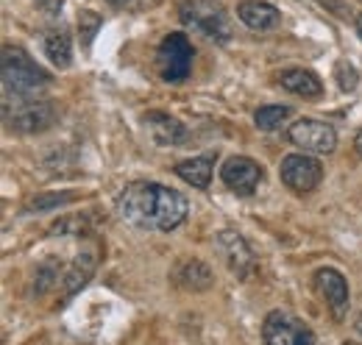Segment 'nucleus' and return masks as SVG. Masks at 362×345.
Wrapping results in <instances>:
<instances>
[{
	"label": "nucleus",
	"instance_id": "25",
	"mask_svg": "<svg viewBox=\"0 0 362 345\" xmlns=\"http://www.w3.org/2000/svg\"><path fill=\"white\" fill-rule=\"evenodd\" d=\"M357 34H360V40H362V11L357 14Z\"/></svg>",
	"mask_w": 362,
	"mask_h": 345
},
{
	"label": "nucleus",
	"instance_id": "3",
	"mask_svg": "<svg viewBox=\"0 0 362 345\" xmlns=\"http://www.w3.org/2000/svg\"><path fill=\"white\" fill-rule=\"evenodd\" d=\"M0 73H3V92L34 95L37 89L50 84V73L42 70L23 47H11V45L3 47Z\"/></svg>",
	"mask_w": 362,
	"mask_h": 345
},
{
	"label": "nucleus",
	"instance_id": "13",
	"mask_svg": "<svg viewBox=\"0 0 362 345\" xmlns=\"http://www.w3.org/2000/svg\"><path fill=\"white\" fill-rule=\"evenodd\" d=\"M237 17L251 28V31H271L279 25L281 14L268 0H240L237 3Z\"/></svg>",
	"mask_w": 362,
	"mask_h": 345
},
{
	"label": "nucleus",
	"instance_id": "10",
	"mask_svg": "<svg viewBox=\"0 0 362 345\" xmlns=\"http://www.w3.org/2000/svg\"><path fill=\"white\" fill-rule=\"evenodd\" d=\"M221 178H223V184L231 192L251 195L262 181V168H259V162H254L248 156H231L221 168Z\"/></svg>",
	"mask_w": 362,
	"mask_h": 345
},
{
	"label": "nucleus",
	"instance_id": "6",
	"mask_svg": "<svg viewBox=\"0 0 362 345\" xmlns=\"http://www.w3.org/2000/svg\"><path fill=\"white\" fill-rule=\"evenodd\" d=\"M262 337H265V345H315V334L304 320L279 309L265 317Z\"/></svg>",
	"mask_w": 362,
	"mask_h": 345
},
{
	"label": "nucleus",
	"instance_id": "16",
	"mask_svg": "<svg viewBox=\"0 0 362 345\" xmlns=\"http://www.w3.org/2000/svg\"><path fill=\"white\" fill-rule=\"evenodd\" d=\"M212 165H215V156H192L176 165V175L192 184L195 189H206L212 181Z\"/></svg>",
	"mask_w": 362,
	"mask_h": 345
},
{
	"label": "nucleus",
	"instance_id": "4",
	"mask_svg": "<svg viewBox=\"0 0 362 345\" xmlns=\"http://www.w3.org/2000/svg\"><path fill=\"white\" fill-rule=\"evenodd\" d=\"M179 17L184 25L204 34L206 40H215V42L231 40V20L221 0H181Z\"/></svg>",
	"mask_w": 362,
	"mask_h": 345
},
{
	"label": "nucleus",
	"instance_id": "23",
	"mask_svg": "<svg viewBox=\"0 0 362 345\" xmlns=\"http://www.w3.org/2000/svg\"><path fill=\"white\" fill-rule=\"evenodd\" d=\"M56 279H59V264H56V262L40 264V270H37V284H34L37 296H45L47 290L56 284Z\"/></svg>",
	"mask_w": 362,
	"mask_h": 345
},
{
	"label": "nucleus",
	"instance_id": "2",
	"mask_svg": "<svg viewBox=\"0 0 362 345\" xmlns=\"http://www.w3.org/2000/svg\"><path fill=\"white\" fill-rule=\"evenodd\" d=\"M3 120L17 134H40L56 123V106L45 98L3 92Z\"/></svg>",
	"mask_w": 362,
	"mask_h": 345
},
{
	"label": "nucleus",
	"instance_id": "18",
	"mask_svg": "<svg viewBox=\"0 0 362 345\" xmlns=\"http://www.w3.org/2000/svg\"><path fill=\"white\" fill-rule=\"evenodd\" d=\"M95 270V257L92 254H78V259L73 262V267L67 270V293H76L78 287L87 284V279Z\"/></svg>",
	"mask_w": 362,
	"mask_h": 345
},
{
	"label": "nucleus",
	"instance_id": "20",
	"mask_svg": "<svg viewBox=\"0 0 362 345\" xmlns=\"http://www.w3.org/2000/svg\"><path fill=\"white\" fill-rule=\"evenodd\" d=\"M73 198H76L73 192H50V195H37V198H31V201H28L25 212H47V209H56V206H62V204H70Z\"/></svg>",
	"mask_w": 362,
	"mask_h": 345
},
{
	"label": "nucleus",
	"instance_id": "9",
	"mask_svg": "<svg viewBox=\"0 0 362 345\" xmlns=\"http://www.w3.org/2000/svg\"><path fill=\"white\" fill-rule=\"evenodd\" d=\"M218 251L221 257L226 259L228 270L237 276V279H251L257 273V259L251 254L248 242L237 234V231H221L218 234Z\"/></svg>",
	"mask_w": 362,
	"mask_h": 345
},
{
	"label": "nucleus",
	"instance_id": "8",
	"mask_svg": "<svg viewBox=\"0 0 362 345\" xmlns=\"http://www.w3.org/2000/svg\"><path fill=\"white\" fill-rule=\"evenodd\" d=\"M279 175L284 181V187H290L293 192H313L323 178V168L310 153H290L281 159Z\"/></svg>",
	"mask_w": 362,
	"mask_h": 345
},
{
	"label": "nucleus",
	"instance_id": "21",
	"mask_svg": "<svg viewBox=\"0 0 362 345\" xmlns=\"http://www.w3.org/2000/svg\"><path fill=\"white\" fill-rule=\"evenodd\" d=\"M100 14L98 11H92V8H87V11H81L78 14V37H81V47H90L92 40H95V34H98V28H100Z\"/></svg>",
	"mask_w": 362,
	"mask_h": 345
},
{
	"label": "nucleus",
	"instance_id": "19",
	"mask_svg": "<svg viewBox=\"0 0 362 345\" xmlns=\"http://www.w3.org/2000/svg\"><path fill=\"white\" fill-rule=\"evenodd\" d=\"M287 117H290V106H262V109H257L254 123L262 131H276Z\"/></svg>",
	"mask_w": 362,
	"mask_h": 345
},
{
	"label": "nucleus",
	"instance_id": "12",
	"mask_svg": "<svg viewBox=\"0 0 362 345\" xmlns=\"http://www.w3.org/2000/svg\"><path fill=\"white\" fill-rule=\"evenodd\" d=\"M148 136L153 139V145L159 148H181L187 142V129L176 117H170L168 112H148L142 117Z\"/></svg>",
	"mask_w": 362,
	"mask_h": 345
},
{
	"label": "nucleus",
	"instance_id": "1",
	"mask_svg": "<svg viewBox=\"0 0 362 345\" xmlns=\"http://www.w3.org/2000/svg\"><path fill=\"white\" fill-rule=\"evenodd\" d=\"M187 198L156 181L129 184L117 198V215L139 231H173L187 220Z\"/></svg>",
	"mask_w": 362,
	"mask_h": 345
},
{
	"label": "nucleus",
	"instance_id": "11",
	"mask_svg": "<svg viewBox=\"0 0 362 345\" xmlns=\"http://www.w3.org/2000/svg\"><path fill=\"white\" fill-rule=\"evenodd\" d=\"M315 284L320 296L329 303V309H332V317L343 320L346 312H349V281H346V276L334 267H320L315 273Z\"/></svg>",
	"mask_w": 362,
	"mask_h": 345
},
{
	"label": "nucleus",
	"instance_id": "14",
	"mask_svg": "<svg viewBox=\"0 0 362 345\" xmlns=\"http://www.w3.org/2000/svg\"><path fill=\"white\" fill-rule=\"evenodd\" d=\"M279 84L284 86L287 92L293 95H301V98H320L323 95V84L315 73L304 70V67H290L279 76Z\"/></svg>",
	"mask_w": 362,
	"mask_h": 345
},
{
	"label": "nucleus",
	"instance_id": "24",
	"mask_svg": "<svg viewBox=\"0 0 362 345\" xmlns=\"http://www.w3.org/2000/svg\"><path fill=\"white\" fill-rule=\"evenodd\" d=\"M354 148H357V153L362 156V131L357 134V136H354Z\"/></svg>",
	"mask_w": 362,
	"mask_h": 345
},
{
	"label": "nucleus",
	"instance_id": "15",
	"mask_svg": "<svg viewBox=\"0 0 362 345\" xmlns=\"http://www.w3.org/2000/svg\"><path fill=\"white\" fill-rule=\"evenodd\" d=\"M176 281H179L184 290L201 293V290H209L212 287V270L201 259H187V262H181L179 270H176Z\"/></svg>",
	"mask_w": 362,
	"mask_h": 345
},
{
	"label": "nucleus",
	"instance_id": "26",
	"mask_svg": "<svg viewBox=\"0 0 362 345\" xmlns=\"http://www.w3.org/2000/svg\"><path fill=\"white\" fill-rule=\"evenodd\" d=\"M106 3H109V6H126L129 0H106Z\"/></svg>",
	"mask_w": 362,
	"mask_h": 345
},
{
	"label": "nucleus",
	"instance_id": "22",
	"mask_svg": "<svg viewBox=\"0 0 362 345\" xmlns=\"http://www.w3.org/2000/svg\"><path fill=\"white\" fill-rule=\"evenodd\" d=\"M334 78H337V86H340L343 92H354L357 84H360V73H357V67L349 64V62H337V64H334Z\"/></svg>",
	"mask_w": 362,
	"mask_h": 345
},
{
	"label": "nucleus",
	"instance_id": "17",
	"mask_svg": "<svg viewBox=\"0 0 362 345\" xmlns=\"http://www.w3.org/2000/svg\"><path fill=\"white\" fill-rule=\"evenodd\" d=\"M42 47H45V56L59 67H70L73 62V45H70V34L64 28H50L45 37H42Z\"/></svg>",
	"mask_w": 362,
	"mask_h": 345
},
{
	"label": "nucleus",
	"instance_id": "7",
	"mask_svg": "<svg viewBox=\"0 0 362 345\" xmlns=\"http://www.w3.org/2000/svg\"><path fill=\"white\" fill-rule=\"evenodd\" d=\"M287 136L304 153H332L337 148V131L332 129L329 123H320V120H313V117L296 120L287 131Z\"/></svg>",
	"mask_w": 362,
	"mask_h": 345
},
{
	"label": "nucleus",
	"instance_id": "27",
	"mask_svg": "<svg viewBox=\"0 0 362 345\" xmlns=\"http://www.w3.org/2000/svg\"><path fill=\"white\" fill-rule=\"evenodd\" d=\"M343 345H357V343H343Z\"/></svg>",
	"mask_w": 362,
	"mask_h": 345
},
{
	"label": "nucleus",
	"instance_id": "5",
	"mask_svg": "<svg viewBox=\"0 0 362 345\" xmlns=\"http://www.w3.org/2000/svg\"><path fill=\"white\" fill-rule=\"evenodd\" d=\"M156 62L168 84H181L192 70V45L184 34H168L156 50Z\"/></svg>",
	"mask_w": 362,
	"mask_h": 345
}]
</instances>
